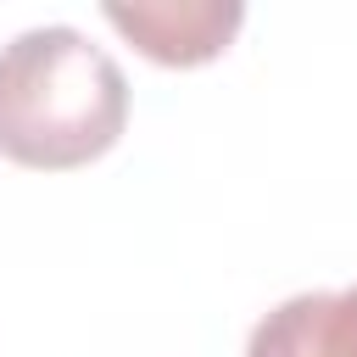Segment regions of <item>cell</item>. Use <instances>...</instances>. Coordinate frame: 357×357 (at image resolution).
I'll return each mask as SVG.
<instances>
[{"label": "cell", "instance_id": "cell-1", "mask_svg": "<svg viewBox=\"0 0 357 357\" xmlns=\"http://www.w3.org/2000/svg\"><path fill=\"white\" fill-rule=\"evenodd\" d=\"M128 123L123 67L78 28L50 22L0 45V156L22 167H84Z\"/></svg>", "mask_w": 357, "mask_h": 357}, {"label": "cell", "instance_id": "cell-3", "mask_svg": "<svg viewBox=\"0 0 357 357\" xmlns=\"http://www.w3.org/2000/svg\"><path fill=\"white\" fill-rule=\"evenodd\" d=\"M245 357H357V284L279 301L251 329Z\"/></svg>", "mask_w": 357, "mask_h": 357}, {"label": "cell", "instance_id": "cell-2", "mask_svg": "<svg viewBox=\"0 0 357 357\" xmlns=\"http://www.w3.org/2000/svg\"><path fill=\"white\" fill-rule=\"evenodd\" d=\"M106 22L162 67H201L229 50V39L245 22V6H234V0H134V6H106Z\"/></svg>", "mask_w": 357, "mask_h": 357}]
</instances>
